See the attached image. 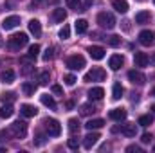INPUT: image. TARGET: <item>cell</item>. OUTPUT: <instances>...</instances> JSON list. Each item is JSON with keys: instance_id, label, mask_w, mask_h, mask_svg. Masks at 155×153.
<instances>
[{"instance_id": "bcb514c9", "label": "cell", "mask_w": 155, "mask_h": 153, "mask_svg": "<svg viewBox=\"0 0 155 153\" xmlns=\"http://www.w3.org/2000/svg\"><path fill=\"white\" fill-rule=\"evenodd\" d=\"M150 63H152V65H155V52H153V56L150 58Z\"/></svg>"}, {"instance_id": "ac0fdd59", "label": "cell", "mask_w": 155, "mask_h": 153, "mask_svg": "<svg viewBox=\"0 0 155 153\" xmlns=\"http://www.w3.org/2000/svg\"><path fill=\"white\" fill-rule=\"evenodd\" d=\"M0 81L2 83H13L15 81V70H11V69H7V70H2L0 72Z\"/></svg>"}, {"instance_id": "c3c4849f", "label": "cell", "mask_w": 155, "mask_h": 153, "mask_svg": "<svg viewBox=\"0 0 155 153\" xmlns=\"http://www.w3.org/2000/svg\"><path fill=\"white\" fill-rule=\"evenodd\" d=\"M152 96H155V88H153V90H152Z\"/></svg>"}, {"instance_id": "4fadbf2b", "label": "cell", "mask_w": 155, "mask_h": 153, "mask_svg": "<svg viewBox=\"0 0 155 153\" xmlns=\"http://www.w3.org/2000/svg\"><path fill=\"white\" fill-rule=\"evenodd\" d=\"M88 54H90L92 60H103L105 58V49L97 47V45H92V47H88Z\"/></svg>"}, {"instance_id": "44dd1931", "label": "cell", "mask_w": 155, "mask_h": 153, "mask_svg": "<svg viewBox=\"0 0 155 153\" xmlns=\"http://www.w3.org/2000/svg\"><path fill=\"white\" fill-rule=\"evenodd\" d=\"M65 18H67V11H65V9L58 7V9L52 11V20H54V22H63Z\"/></svg>"}, {"instance_id": "f907efd6", "label": "cell", "mask_w": 155, "mask_h": 153, "mask_svg": "<svg viewBox=\"0 0 155 153\" xmlns=\"http://www.w3.org/2000/svg\"><path fill=\"white\" fill-rule=\"evenodd\" d=\"M152 110H153V112H155V105H153V106H152Z\"/></svg>"}, {"instance_id": "60d3db41", "label": "cell", "mask_w": 155, "mask_h": 153, "mask_svg": "<svg viewBox=\"0 0 155 153\" xmlns=\"http://www.w3.org/2000/svg\"><path fill=\"white\" fill-rule=\"evenodd\" d=\"M108 43H110L112 47H119V45H121V38H119V36H110V38H108Z\"/></svg>"}, {"instance_id": "4316f807", "label": "cell", "mask_w": 155, "mask_h": 153, "mask_svg": "<svg viewBox=\"0 0 155 153\" xmlns=\"http://www.w3.org/2000/svg\"><path fill=\"white\" fill-rule=\"evenodd\" d=\"M123 92H124V88L121 86V83H114V86H112V97H114L116 101L123 97Z\"/></svg>"}, {"instance_id": "d4e9b609", "label": "cell", "mask_w": 155, "mask_h": 153, "mask_svg": "<svg viewBox=\"0 0 155 153\" xmlns=\"http://www.w3.org/2000/svg\"><path fill=\"white\" fill-rule=\"evenodd\" d=\"M13 114H15V108H13L11 105H4V106H0V117H2V119H9Z\"/></svg>"}, {"instance_id": "6da1fadb", "label": "cell", "mask_w": 155, "mask_h": 153, "mask_svg": "<svg viewBox=\"0 0 155 153\" xmlns=\"http://www.w3.org/2000/svg\"><path fill=\"white\" fill-rule=\"evenodd\" d=\"M27 34L25 33H18V34H13L11 38L7 40V45H9V49H13V50H20L24 45H27Z\"/></svg>"}, {"instance_id": "ba28073f", "label": "cell", "mask_w": 155, "mask_h": 153, "mask_svg": "<svg viewBox=\"0 0 155 153\" xmlns=\"http://www.w3.org/2000/svg\"><path fill=\"white\" fill-rule=\"evenodd\" d=\"M153 40H155V33L153 31H150V29L139 33V43H141V45H152Z\"/></svg>"}, {"instance_id": "cb8c5ba5", "label": "cell", "mask_w": 155, "mask_h": 153, "mask_svg": "<svg viewBox=\"0 0 155 153\" xmlns=\"http://www.w3.org/2000/svg\"><path fill=\"white\" fill-rule=\"evenodd\" d=\"M40 101L45 105V106H49V108H56V101L52 99V96H49V94H43V96H40Z\"/></svg>"}, {"instance_id": "7bdbcfd3", "label": "cell", "mask_w": 155, "mask_h": 153, "mask_svg": "<svg viewBox=\"0 0 155 153\" xmlns=\"http://www.w3.org/2000/svg\"><path fill=\"white\" fill-rule=\"evenodd\" d=\"M52 92H54L56 96H63V88H61L60 85H52Z\"/></svg>"}, {"instance_id": "d6986e66", "label": "cell", "mask_w": 155, "mask_h": 153, "mask_svg": "<svg viewBox=\"0 0 155 153\" xmlns=\"http://www.w3.org/2000/svg\"><path fill=\"white\" fill-rule=\"evenodd\" d=\"M105 126V121L103 119H90L87 124H85V128L90 132V130H97V128H103Z\"/></svg>"}, {"instance_id": "9a60e30c", "label": "cell", "mask_w": 155, "mask_h": 153, "mask_svg": "<svg viewBox=\"0 0 155 153\" xmlns=\"http://www.w3.org/2000/svg\"><path fill=\"white\" fill-rule=\"evenodd\" d=\"M108 117L112 121H124L126 119V110L124 108H114V110H110Z\"/></svg>"}, {"instance_id": "681fc988", "label": "cell", "mask_w": 155, "mask_h": 153, "mask_svg": "<svg viewBox=\"0 0 155 153\" xmlns=\"http://www.w3.org/2000/svg\"><path fill=\"white\" fill-rule=\"evenodd\" d=\"M2 43H4V41H2V38H0V47H2Z\"/></svg>"}, {"instance_id": "ab89813d", "label": "cell", "mask_w": 155, "mask_h": 153, "mask_svg": "<svg viewBox=\"0 0 155 153\" xmlns=\"http://www.w3.org/2000/svg\"><path fill=\"white\" fill-rule=\"evenodd\" d=\"M45 142H47V137H45L43 133H38V135H36V141H35V144H36V146H41V144H45Z\"/></svg>"}, {"instance_id": "277c9868", "label": "cell", "mask_w": 155, "mask_h": 153, "mask_svg": "<svg viewBox=\"0 0 155 153\" xmlns=\"http://www.w3.org/2000/svg\"><path fill=\"white\" fill-rule=\"evenodd\" d=\"M45 130H47V135L51 137H58L61 133V124L56 121V119H45Z\"/></svg>"}, {"instance_id": "4dcf8cb0", "label": "cell", "mask_w": 155, "mask_h": 153, "mask_svg": "<svg viewBox=\"0 0 155 153\" xmlns=\"http://www.w3.org/2000/svg\"><path fill=\"white\" fill-rule=\"evenodd\" d=\"M22 90H24L25 96H33L35 90H36V86H35L33 83H24V85H22Z\"/></svg>"}, {"instance_id": "e0dca14e", "label": "cell", "mask_w": 155, "mask_h": 153, "mask_svg": "<svg viewBox=\"0 0 155 153\" xmlns=\"http://www.w3.org/2000/svg\"><path fill=\"white\" fill-rule=\"evenodd\" d=\"M112 5H114V9H116L117 13H121V15H124L128 11V2L126 0H112Z\"/></svg>"}, {"instance_id": "7c38bea8", "label": "cell", "mask_w": 155, "mask_h": 153, "mask_svg": "<svg viewBox=\"0 0 155 153\" xmlns=\"http://www.w3.org/2000/svg\"><path fill=\"white\" fill-rule=\"evenodd\" d=\"M123 63H124V58H123L121 54H114V56H110V60H108V67H110L112 70H119V69L123 67Z\"/></svg>"}, {"instance_id": "74e56055", "label": "cell", "mask_w": 155, "mask_h": 153, "mask_svg": "<svg viewBox=\"0 0 155 153\" xmlns=\"http://www.w3.org/2000/svg\"><path fill=\"white\" fill-rule=\"evenodd\" d=\"M49 79H51V74H49V72H41V74H40V85H47Z\"/></svg>"}, {"instance_id": "9c48e42d", "label": "cell", "mask_w": 155, "mask_h": 153, "mask_svg": "<svg viewBox=\"0 0 155 153\" xmlns=\"http://www.w3.org/2000/svg\"><path fill=\"white\" fill-rule=\"evenodd\" d=\"M16 25H20V16H16V15L7 16V18H4V22H2V27H4L5 31H11V29H15Z\"/></svg>"}, {"instance_id": "f6af8a7d", "label": "cell", "mask_w": 155, "mask_h": 153, "mask_svg": "<svg viewBox=\"0 0 155 153\" xmlns=\"http://www.w3.org/2000/svg\"><path fill=\"white\" fill-rule=\"evenodd\" d=\"M92 5V0H85V5H83V9H87V7H90Z\"/></svg>"}, {"instance_id": "484cf974", "label": "cell", "mask_w": 155, "mask_h": 153, "mask_svg": "<svg viewBox=\"0 0 155 153\" xmlns=\"http://www.w3.org/2000/svg\"><path fill=\"white\" fill-rule=\"evenodd\" d=\"M29 31H31L35 36H40V34H41V24H40L38 20H31V22H29Z\"/></svg>"}, {"instance_id": "ee69618b", "label": "cell", "mask_w": 155, "mask_h": 153, "mask_svg": "<svg viewBox=\"0 0 155 153\" xmlns=\"http://www.w3.org/2000/svg\"><path fill=\"white\" fill-rule=\"evenodd\" d=\"M141 141H143L144 144H148V142H152V135H150V133H143V137H141Z\"/></svg>"}, {"instance_id": "5bb4252c", "label": "cell", "mask_w": 155, "mask_h": 153, "mask_svg": "<svg viewBox=\"0 0 155 153\" xmlns=\"http://www.w3.org/2000/svg\"><path fill=\"white\" fill-rule=\"evenodd\" d=\"M103 96H105V90L101 86H94V88L88 90V99L90 101H99V99H103Z\"/></svg>"}, {"instance_id": "b9f144b4", "label": "cell", "mask_w": 155, "mask_h": 153, "mask_svg": "<svg viewBox=\"0 0 155 153\" xmlns=\"http://www.w3.org/2000/svg\"><path fill=\"white\" fill-rule=\"evenodd\" d=\"M126 151H128V153H143V150H141L139 146L132 144V146H128V148H126Z\"/></svg>"}, {"instance_id": "3957f363", "label": "cell", "mask_w": 155, "mask_h": 153, "mask_svg": "<svg viewBox=\"0 0 155 153\" xmlns=\"http://www.w3.org/2000/svg\"><path fill=\"white\" fill-rule=\"evenodd\" d=\"M7 130H9L11 137H15V139H24V137L27 135V124H25L24 121H16V122H13Z\"/></svg>"}, {"instance_id": "30bf717a", "label": "cell", "mask_w": 155, "mask_h": 153, "mask_svg": "<svg viewBox=\"0 0 155 153\" xmlns=\"http://www.w3.org/2000/svg\"><path fill=\"white\" fill-rule=\"evenodd\" d=\"M128 79H130L134 85H139V86L146 83L144 74H143V72H139V70H130V72H128Z\"/></svg>"}, {"instance_id": "7402d4cb", "label": "cell", "mask_w": 155, "mask_h": 153, "mask_svg": "<svg viewBox=\"0 0 155 153\" xmlns=\"http://www.w3.org/2000/svg\"><path fill=\"white\" fill-rule=\"evenodd\" d=\"M150 22V11H139L135 15V24H148Z\"/></svg>"}, {"instance_id": "8992f818", "label": "cell", "mask_w": 155, "mask_h": 153, "mask_svg": "<svg viewBox=\"0 0 155 153\" xmlns=\"http://www.w3.org/2000/svg\"><path fill=\"white\" fill-rule=\"evenodd\" d=\"M67 67H69L71 70H81V69L85 67V58H83L81 54H72V56H69V58H67Z\"/></svg>"}, {"instance_id": "52a82bcc", "label": "cell", "mask_w": 155, "mask_h": 153, "mask_svg": "<svg viewBox=\"0 0 155 153\" xmlns=\"http://www.w3.org/2000/svg\"><path fill=\"white\" fill-rule=\"evenodd\" d=\"M99 139H101V137H99V133H96V132H92V130H90V133H87V135L83 137V148H85V150H90V148L99 141Z\"/></svg>"}, {"instance_id": "f1b7e54d", "label": "cell", "mask_w": 155, "mask_h": 153, "mask_svg": "<svg viewBox=\"0 0 155 153\" xmlns=\"http://www.w3.org/2000/svg\"><path fill=\"white\" fill-rule=\"evenodd\" d=\"M153 122V115H141L139 117V121H137V124H141V126H150Z\"/></svg>"}, {"instance_id": "1f68e13d", "label": "cell", "mask_w": 155, "mask_h": 153, "mask_svg": "<svg viewBox=\"0 0 155 153\" xmlns=\"http://www.w3.org/2000/svg\"><path fill=\"white\" fill-rule=\"evenodd\" d=\"M60 38H61V40H69V38H71V27H69L67 24L60 29Z\"/></svg>"}, {"instance_id": "8d00e7d4", "label": "cell", "mask_w": 155, "mask_h": 153, "mask_svg": "<svg viewBox=\"0 0 155 153\" xmlns=\"http://www.w3.org/2000/svg\"><path fill=\"white\" fill-rule=\"evenodd\" d=\"M38 52H40V45H36V43H35V45H31V47H29V56H33L35 60H36Z\"/></svg>"}, {"instance_id": "603a6c76", "label": "cell", "mask_w": 155, "mask_h": 153, "mask_svg": "<svg viewBox=\"0 0 155 153\" xmlns=\"http://www.w3.org/2000/svg\"><path fill=\"white\" fill-rule=\"evenodd\" d=\"M74 27H76V33L78 34H83V33H87V29H88V22L87 20H76L74 22Z\"/></svg>"}, {"instance_id": "8fae6325", "label": "cell", "mask_w": 155, "mask_h": 153, "mask_svg": "<svg viewBox=\"0 0 155 153\" xmlns=\"http://www.w3.org/2000/svg\"><path fill=\"white\" fill-rule=\"evenodd\" d=\"M134 63H135V67H146L150 63V58H148L146 52H135L134 54Z\"/></svg>"}, {"instance_id": "816d5d0a", "label": "cell", "mask_w": 155, "mask_h": 153, "mask_svg": "<svg viewBox=\"0 0 155 153\" xmlns=\"http://www.w3.org/2000/svg\"><path fill=\"white\" fill-rule=\"evenodd\" d=\"M137 2H144V0H137Z\"/></svg>"}, {"instance_id": "f546056e", "label": "cell", "mask_w": 155, "mask_h": 153, "mask_svg": "<svg viewBox=\"0 0 155 153\" xmlns=\"http://www.w3.org/2000/svg\"><path fill=\"white\" fill-rule=\"evenodd\" d=\"M79 126H81V122L78 121L76 117L69 119V130H71V133H76V132H79Z\"/></svg>"}, {"instance_id": "5b68a950", "label": "cell", "mask_w": 155, "mask_h": 153, "mask_svg": "<svg viewBox=\"0 0 155 153\" xmlns=\"http://www.w3.org/2000/svg\"><path fill=\"white\" fill-rule=\"evenodd\" d=\"M107 77V72L103 70V69H99V67H94L90 72H87L85 77H83V81H87V83H92V81H103Z\"/></svg>"}, {"instance_id": "2e32d148", "label": "cell", "mask_w": 155, "mask_h": 153, "mask_svg": "<svg viewBox=\"0 0 155 153\" xmlns=\"http://www.w3.org/2000/svg\"><path fill=\"white\" fill-rule=\"evenodd\" d=\"M20 114L24 115V117H35V115L38 114V110L33 105H22L20 106Z\"/></svg>"}, {"instance_id": "7a4b0ae2", "label": "cell", "mask_w": 155, "mask_h": 153, "mask_svg": "<svg viewBox=\"0 0 155 153\" xmlns=\"http://www.w3.org/2000/svg\"><path fill=\"white\" fill-rule=\"evenodd\" d=\"M97 24H99L103 29L112 31V29L116 27V18H114V15H112V13L103 11V13H99V15H97Z\"/></svg>"}, {"instance_id": "7dc6e473", "label": "cell", "mask_w": 155, "mask_h": 153, "mask_svg": "<svg viewBox=\"0 0 155 153\" xmlns=\"http://www.w3.org/2000/svg\"><path fill=\"white\" fill-rule=\"evenodd\" d=\"M45 0H33V4H43Z\"/></svg>"}, {"instance_id": "836d02e7", "label": "cell", "mask_w": 155, "mask_h": 153, "mask_svg": "<svg viewBox=\"0 0 155 153\" xmlns=\"http://www.w3.org/2000/svg\"><path fill=\"white\" fill-rule=\"evenodd\" d=\"M67 144H69L71 150H78V146H79V139H78L76 135H72V137L67 141Z\"/></svg>"}, {"instance_id": "d590c367", "label": "cell", "mask_w": 155, "mask_h": 153, "mask_svg": "<svg viewBox=\"0 0 155 153\" xmlns=\"http://www.w3.org/2000/svg\"><path fill=\"white\" fill-rule=\"evenodd\" d=\"M0 99H2L4 103H5V101H7V103H11V101H15V94H13V92H5V94H2V96H0Z\"/></svg>"}, {"instance_id": "83f0119b", "label": "cell", "mask_w": 155, "mask_h": 153, "mask_svg": "<svg viewBox=\"0 0 155 153\" xmlns=\"http://www.w3.org/2000/svg\"><path fill=\"white\" fill-rule=\"evenodd\" d=\"M65 4H67V7H71L74 11H85L81 5V0H65Z\"/></svg>"}, {"instance_id": "d6a6232c", "label": "cell", "mask_w": 155, "mask_h": 153, "mask_svg": "<svg viewBox=\"0 0 155 153\" xmlns=\"http://www.w3.org/2000/svg\"><path fill=\"white\" fill-rule=\"evenodd\" d=\"M79 112H81V115H90V114H94V112H96V108H94L92 105H81Z\"/></svg>"}, {"instance_id": "ffe728a7", "label": "cell", "mask_w": 155, "mask_h": 153, "mask_svg": "<svg viewBox=\"0 0 155 153\" xmlns=\"http://www.w3.org/2000/svg\"><path fill=\"white\" fill-rule=\"evenodd\" d=\"M121 133L123 135H126V137H135V133H137V126L135 124H124L123 128H121Z\"/></svg>"}, {"instance_id": "e575fe53", "label": "cell", "mask_w": 155, "mask_h": 153, "mask_svg": "<svg viewBox=\"0 0 155 153\" xmlns=\"http://www.w3.org/2000/svg\"><path fill=\"white\" fill-rule=\"evenodd\" d=\"M52 58H54V47H47V50H45V54H43V60L49 61V60H52Z\"/></svg>"}, {"instance_id": "f35d334b", "label": "cell", "mask_w": 155, "mask_h": 153, "mask_svg": "<svg viewBox=\"0 0 155 153\" xmlns=\"http://www.w3.org/2000/svg\"><path fill=\"white\" fill-rule=\"evenodd\" d=\"M63 81H65V83H67L69 86H72V85L76 83L78 79H76V76H72V74H67V76L63 77Z\"/></svg>"}]
</instances>
